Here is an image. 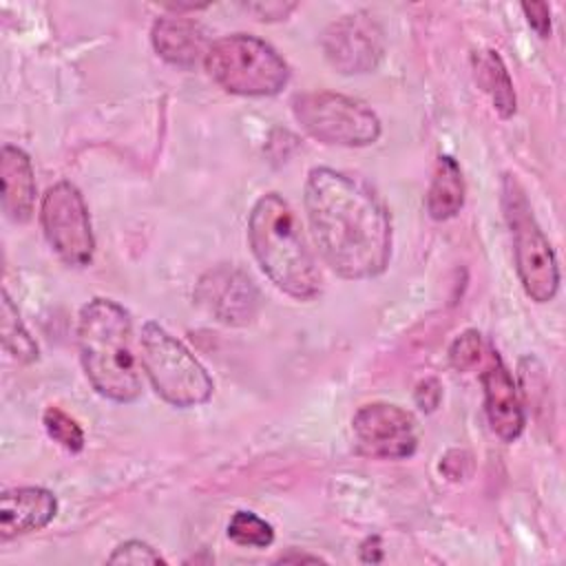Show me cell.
<instances>
[{"mask_svg": "<svg viewBox=\"0 0 566 566\" xmlns=\"http://www.w3.org/2000/svg\"><path fill=\"white\" fill-rule=\"evenodd\" d=\"M305 212L323 261L343 279L382 274L391 259V221L385 203L360 179L318 166L305 181Z\"/></svg>", "mask_w": 566, "mask_h": 566, "instance_id": "1", "label": "cell"}, {"mask_svg": "<svg viewBox=\"0 0 566 566\" xmlns=\"http://www.w3.org/2000/svg\"><path fill=\"white\" fill-rule=\"evenodd\" d=\"M248 241L263 274L287 296L312 301L321 292V272L292 206L268 192L248 217Z\"/></svg>", "mask_w": 566, "mask_h": 566, "instance_id": "2", "label": "cell"}, {"mask_svg": "<svg viewBox=\"0 0 566 566\" xmlns=\"http://www.w3.org/2000/svg\"><path fill=\"white\" fill-rule=\"evenodd\" d=\"M77 345L84 374L99 396L113 402H133L142 396L133 321L119 303L91 298L80 310Z\"/></svg>", "mask_w": 566, "mask_h": 566, "instance_id": "3", "label": "cell"}, {"mask_svg": "<svg viewBox=\"0 0 566 566\" xmlns=\"http://www.w3.org/2000/svg\"><path fill=\"white\" fill-rule=\"evenodd\" d=\"M203 66L217 86L243 97L276 95L290 80L287 62L265 40L250 33L214 40Z\"/></svg>", "mask_w": 566, "mask_h": 566, "instance_id": "4", "label": "cell"}, {"mask_svg": "<svg viewBox=\"0 0 566 566\" xmlns=\"http://www.w3.org/2000/svg\"><path fill=\"white\" fill-rule=\"evenodd\" d=\"M142 367L155 394L172 407L190 409L210 400L214 382L190 349L159 323L142 327Z\"/></svg>", "mask_w": 566, "mask_h": 566, "instance_id": "5", "label": "cell"}, {"mask_svg": "<svg viewBox=\"0 0 566 566\" xmlns=\"http://www.w3.org/2000/svg\"><path fill=\"white\" fill-rule=\"evenodd\" d=\"M502 210L511 230L515 270L524 292L535 303H548L559 290V268L557 256L542 232L531 203L511 175L502 181Z\"/></svg>", "mask_w": 566, "mask_h": 566, "instance_id": "6", "label": "cell"}, {"mask_svg": "<svg viewBox=\"0 0 566 566\" xmlns=\"http://www.w3.org/2000/svg\"><path fill=\"white\" fill-rule=\"evenodd\" d=\"M292 113L310 137L329 146L360 148L380 137L378 115L360 99L340 93L305 91L292 99Z\"/></svg>", "mask_w": 566, "mask_h": 566, "instance_id": "7", "label": "cell"}, {"mask_svg": "<svg viewBox=\"0 0 566 566\" xmlns=\"http://www.w3.org/2000/svg\"><path fill=\"white\" fill-rule=\"evenodd\" d=\"M42 232L53 252L71 268L93 261L95 237L80 190L71 181L53 184L40 201Z\"/></svg>", "mask_w": 566, "mask_h": 566, "instance_id": "8", "label": "cell"}, {"mask_svg": "<svg viewBox=\"0 0 566 566\" xmlns=\"http://www.w3.org/2000/svg\"><path fill=\"white\" fill-rule=\"evenodd\" d=\"M327 62L343 75L374 71L385 53V35L374 15L365 11L334 20L321 40Z\"/></svg>", "mask_w": 566, "mask_h": 566, "instance_id": "9", "label": "cell"}, {"mask_svg": "<svg viewBox=\"0 0 566 566\" xmlns=\"http://www.w3.org/2000/svg\"><path fill=\"white\" fill-rule=\"evenodd\" d=\"M352 431L358 449L369 458L402 460L418 447L413 416L391 402L363 405L352 420Z\"/></svg>", "mask_w": 566, "mask_h": 566, "instance_id": "10", "label": "cell"}, {"mask_svg": "<svg viewBox=\"0 0 566 566\" xmlns=\"http://www.w3.org/2000/svg\"><path fill=\"white\" fill-rule=\"evenodd\" d=\"M197 303L223 325H245L259 310V292L252 279L234 265L208 270L195 292Z\"/></svg>", "mask_w": 566, "mask_h": 566, "instance_id": "11", "label": "cell"}, {"mask_svg": "<svg viewBox=\"0 0 566 566\" xmlns=\"http://www.w3.org/2000/svg\"><path fill=\"white\" fill-rule=\"evenodd\" d=\"M480 382L484 389V413L491 431L502 442L517 440L524 431V409L513 376L493 347H489Z\"/></svg>", "mask_w": 566, "mask_h": 566, "instance_id": "12", "label": "cell"}, {"mask_svg": "<svg viewBox=\"0 0 566 566\" xmlns=\"http://www.w3.org/2000/svg\"><path fill=\"white\" fill-rule=\"evenodd\" d=\"M57 513V500L49 489L20 486L0 497V539L44 528Z\"/></svg>", "mask_w": 566, "mask_h": 566, "instance_id": "13", "label": "cell"}, {"mask_svg": "<svg viewBox=\"0 0 566 566\" xmlns=\"http://www.w3.org/2000/svg\"><path fill=\"white\" fill-rule=\"evenodd\" d=\"M153 49L161 60L179 69H192L210 49L201 24L188 18H159L150 31Z\"/></svg>", "mask_w": 566, "mask_h": 566, "instance_id": "14", "label": "cell"}, {"mask_svg": "<svg viewBox=\"0 0 566 566\" xmlns=\"http://www.w3.org/2000/svg\"><path fill=\"white\" fill-rule=\"evenodd\" d=\"M0 181H2V210L13 223H24L33 214L35 203V175L29 155L11 144L0 150Z\"/></svg>", "mask_w": 566, "mask_h": 566, "instance_id": "15", "label": "cell"}, {"mask_svg": "<svg viewBox=\"0 0 566 566\" xmlns=\"http://www.w3.org/2000/svg\"><path fill=\"white\" fill-rule=\"evenodd\" d=\"M427 212L436 221L455 217L464 206V179L460 164L451 155H440L424 199Z\"/></svg>", "mask_w": 566, "mask_h": 566, "instance_id": "16", "label": "cell"}, {"mask_svg": "<svg viewBox=\"0 0 566 566\" xmlns=\"http://www.w3.org/2000/svg\"><path fill=\"white\" fill-rule=\"evenodd\" d=\"M471 64H473V77L478 86L491 97L493 108L500 113V117L504 119L513 117L517 108V99H515L511 75L502 57L497 55V51L493 49L475 51L471 55Z\"/></svg>", "mask_w": 566, "mask_h": 566, "instance_id": "17", "label": "cell"}, {"mask_svg": "<svg viewBox=\"0 0 566 566\" xmlns=\"http://www.w3.org/2000/svg\"><path fill=\"white\" fill-rule=\"evenodd\" d=\"M0 332H2V345L7 354L18 363H33L38 360V343L31 338L29 329L24 327L18 307L9 298L7 292H2V310H0Z\"/></svg>", "mask_w": 566, "mask_h": 566, "instance_id": "18", "label": "cell"}, {"mask_svg": "<svg viewBox=\"0 0 566 566\" xmlns=\"http://www.w3.org/2000/svg\"><path fill=\"white\" fill-rule=\"evenodd\" d=\"M228 537L239 546L265 548L274 542V528L250 511H237L228 522Z\"/></svg>", "mask_w": 566, "mask_h": 566, "instance_id": "19", "label": "cell"}, {"mask_svg": "<svg viewBox=\"0 0 566 566\" xmlns=\"http://www.w3.org/2000/svg\"><path fill=\"white\" fill-rule=\"evenodd\" d=\"M42 422H44V429L46 433L60 444L64 447L66 451H82L84 447V431L82 427L69 416L64 413L60 407H49L42 416Z\"/></svg>", "mask_w": 566, "mask_h": 566, "instance_id": "20", "label": "cell"}, {"mask_svg": "<svg viewBox=\"0 0 566 566\" xmlns=\"http://www.w3.org/2000/svg\"><path fill=\"white\" fill-rule=\"evenodd\" d=\"M484 343L480 332L467 329L462 332L449 347V363L458 371H471L484 360Z\"/></svg>", "mask_w": 566, "mask_h": 566, "instance_id": "21", "label": "cell"}, {"mask_svg": "<svg viewBox=\"0 0 566 566\" xmlns=\"http://www.w3.org/2000/svg\"><path fill=\"white\" fill-rule=\"evenodd\" d=\"M108 564H164V557L146 542H139V539H128L124 544H119L111 557H108Z\"/></svg>", "mask_w": 566, "mask_h": 566, "instance_id": "22", "label": "cell"}, {"mask_svg": "<svg viewBox=\"0 0 566 566\" xmlns=\"http://www.w3.org/2000/svg\"><path fill=\"white\" fill-rule=\"evenodd\" d=\"M522 11L526 15L528 27L539 38H548L551 35V9H548L546 2H524Z\"/></svg>", "mask_w": 566, "mask_h": 566, "instance_id": "23", "label": "cell"}, {"mask_svg": "<svg viewBox=\"0 0 566 566\" xmlns=\"http://www.w3.org/2000/svg\"><path fill=\"white\" fill-rule=\"evenodd\" d=\"M416 405L422 409V411H433L438 405H440V398H442V387L436 378H427L422 380L418 387H416Z\"/></svg>", "mask_w": 566, "mask_h": 566, "instance_id": "24", "label": "cell"}, {"mask_svg": "<svg viewBox=\"0 0 566 566\" xmlns=\"http://www.w3.org/2000/svg\"><path fill=\"white\" fill-rule=\"evenodd\" d=\"M245 9L256 13L259 20H281V18H285L294 9V4L270 2V4H245Z\"/></svg>", "mask_w": 566, "mask_h": 566, "instance_id": "25", "label": "cell"}, {"mask_svg": "<svg viewBox=\"0 0 566 566\" xmlns=\"http://www.w3.org/2000/svg\"><path fill=\"white\" fill-rule=\"evenodd\" d=\"M360 559L363 562H380L382 559V548H380V539L374 535V537H367L363 544H360Z\"/></svg>", "mask_w": 566, "mask_h": 566, "instance_id": "26", "label": "cell"}, {"mask_svg": "<svg viewBox=\"0 0 566 566\" xmlns=\"http://www.w3.org/2000/svg\"><path fill=\"white\" fill-rule=\"evenodd\" d=\"M279 562H323L321 557L316 555H298V553H287V555H281Z\"/></svg>", "mask_w": 566, "mask_h": 566, "instance_id": "27", "label": "cell"}]
</instances>
